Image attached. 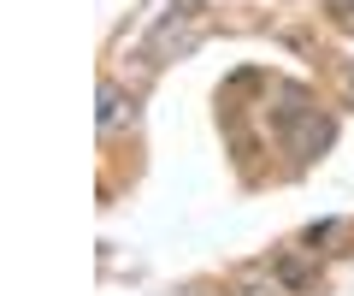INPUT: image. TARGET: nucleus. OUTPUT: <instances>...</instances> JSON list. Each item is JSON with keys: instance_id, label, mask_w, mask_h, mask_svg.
<instances>
[{"instance_id": "nucleus-1", "label": "nucleus", "mask_w": 354, "mask_h": 296, "mask_svg": "<svg viewBox=\"0 0 354 296\" xmlns=\"http://www.w3.org/2000/svg\"><path fill=\"white\" fill-rule=\"evenodd\" d=\"M230 296H283V279L272 267H242L230 279Z\"/></svg>"}, {"instance_id": "nucleus-2", "label": "nucleus", "mask_w": 354, "mask_h": 296, "mask_svg": "<svg viewBox=\"0 0 354 296\" xmlns=\"http://www.w3.org/2000/svg\"><path fill=\"white\" fill-rule=\"evenodd\" d=\"M124 119H136V101H124V95H118L113 83H106V89H101V130L113 137V130L124 125Z\"/></svg>"}, {"instance_id": "nucleus-3", "label": "nucleus", "mask_w": 354, "mask_h": 296, "mask_svg": "<svg viewBox=\"0 0 354 296\" xmlns=\"http://www.w3.org/2000/svg\"><path fill=\"white\" fill-rule=\"evenodd\" d=\"M272 272H278L283 284H295V290H307V284H313V272H307V261H295V255H278V267H272Z\"/></svg>"}]
</instances>
